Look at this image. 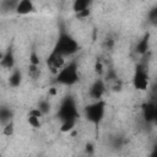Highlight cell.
Returning a JSON list of instances; mask_svg holds the SVG:
<instances>
[{"instance_id":"cell-1","label":"cell","mask_w":157,"mask_h":157,"mask_svg":"<svg viewBox=\"0 0 157 157\" xmlns=\"http://www.w3.org/2000/svg\"><path fill=\"white\" fill-rule=\"evenodd\" d=\"M78 48L80 47H78V43L76 42V39H74L67 33H61L53 52L61 54L64 56H67V55H74L75 53H77Z\"/></svg>"},{"instance_id":"cell-2","label":"cell","mask_w":157,"mask_h":157,"mask_svg":"<svg viewBox=\"0 0 157 157\" xmlns=\"http://www.w3.org/2000/svg\"><path fill=\"white\" fill-rule=\"evenodd\" d=\"M77 81H78V67L75 61L66 64L65 67H63L56 75V82L65 86L75 85Z\"/></svg>"},{"instance_id":"cell-3","label":"cell","mask_w":157,"mask_h":157,"mask_svg":"<svg viewBox=\"0 0 157 157\" xmlns=\"http://www.w3.org/2000/svg\"><path fill=\"white\" fill-rule=\"evenodd\" d=\"M104 109H105V103L104 101H96L92 104H88L85 109V114L86 118L88 119V121L93 123V124H98L103 115H104Z\"/></svg>"},{"instance_id":"cell-4","label":"cell","mask_w":157,"mask_h":157,"mask_svg":"<svg viewBox=\"0 0 157 157\" xmlns=\"http://www.w3.org/2000/svg\"><path fill=\"white\" fill-rule=\"evenodd\" d=\"M59 118L61 119V121L65 120H76L77 118V109H76V104L74 102L72 98H65L64 102L61 103L60 108H59Z\"/></svg>"},{"instance_id":"cell-5","label":"cell","mask_w":157,"mask_h":157,"mask_svg":"<svg viewBox=\"0 0 157 157\" xmlns=\"http://www.w3.org/2000/svg\"><path fill=\"white\" fill-rule=\"evenodd\" d=\"M150 83V77L147 74V70L145 69L144 65H137L135 74L132 76V85L137 91H145L147 90Z\"/></svg>"},{"instance_id":"cell-6","label":"cell","mask_w":157,"mask_h":157,"mask_svg":"<svg viewBox=\"0 0 157 157\" xmlns=\"http://www.w3.org/2000/svg\"><path fill=\"white\" fill-rule=\"evenodd\" d=\"M47 64H48L50 71H52L53 74H56V75H58L59 71H60L63 67H65L66 60H65V56H64V55L58 54V53H55V52H52L50 55H49V58H48V60H47Z\"/></svg>"},{"instance_id":"cell-7","label":"cell","mask_w":157,"mask_h":157,"mask_svg":"<svg viewBox=\"0 0 157 157\" xmlns=\"http://www.w3.org/2000/svg\"><path fill=\"white\" fill-rule=\"evenodd\" d=\"M105 91V85L102 78H97L90 87V97L94 101H101Z\"/></svg>"},{"instance_id":"cell-8","label":"cell","mask_w":157,"mask_h":157,"mask_svg":"<svg viewBox=\"0 0 157 157\" xmlns=\"http://www.w3.org/2000/svg\"><path fill=\"white\" fill-rule=\"evenodd\" d=\"M155 110H156V104L153 102H147L142 104V117L145 121L152 123L155 120Z\"/></svg>"},{"instance_id":"cell-9","label":"cell","mask_w":157,"mask_h":157,"mask_svg":"<svg viewBox=\"0 0 157 157\" xmlns=\"http://www.w3.org/2000/svg\"><path fill=\"white\" fill-rule=\"evenodd\" d=\"M34 10H36L34 5L31 0H21V1H18L17 7H16V12L18 15H28V13L33 12Z\"/></svg>"},{"instance_id":"cell-10","label":"cell","mask_w":157,"mask_h":157,"mask_svg":"<svg viewBox=\"0 0 157 157\" xmlns=\"http://www.w3.org/2000/svg\"><path fill=\"white\" fill-rule=\"evenodd\" d=\"M1 66L4 69H12L15 65V56H13V52L12 49H7L6 53L1 56V61H0Z\"/></svg>"},{"instance_id":"cell-11","label":"cell","mask_w":157,"mask_h":157,"mask_svg":"<svg viewBox=\"0 0 157 157\" xmlns=\"http://www.w3.org/2000/svg\"><path fill=\"white\" fill-rule=\"evenodd\" d=\"M148 42H150V34L146 33L136 44V52L141 55H145L148 50Z\"/></svg>"},{"instance_id":"cell-12","label":"cell","mask_w":157,"mask_h":157,"mask_svg":"<svg viewBox=\"0 0 157 157\" xmlns=\"http://www.w3.org/2000/svg\"><path fill=\"white\" fill-rule=\"evenodd\" d=\"M21 80H22V74H21V71H20L18 69H16V70H13L12 74L10 75V77H9V83H10L11 87H18L20 83H21Z\"/></svg>"},{"instance_id":"cell-13","label":"cell","mask_w":157,"mask_h":157,"mask_svg":"<svg viewBox=\"0 0 157 157\" xmlns=\"http://www.w3.org/2000/svg\"><path fill=\"white\" fill-rule=\"evenodd\" d=\"M90 4H91V2H90L88 0H75L74 4H72V10H74L75 13H78V12H81V11H83V10L90 9V7H88Z\"/></svg>"},{"instance_id":"cell-14","label":"cell","mask_w":157,"mask_h":157,"mask_svg":"<svg viewBox=\"0 0 157 157\" xmlns=\"http://www.w3.org/2000/svg\"><path fill=\"white\" fill-rule=\"evenodd\" d=\"M13 132H15V124H13V121L11 120V121H9V123H6L5 124V126L2 128V135L4 136H12L13 135Z\"/></svg>"},{"instance_id":"cell-15","label":"cell","mask_w":157,"mask_h":157,"mask_svg":"<svg viewBox=\"0 0 157 157\" xmlns=\"http://www.w3.org/2000/svg\"><path fill=\"white\" fill-rule=\"evenodd\" d=\"M76 124V120H65L61 123V126H60V131L61 132H69L74 129Z\"/></svg>"},{"instance_id":"cell-16","label":"cell","mask_w":157,"mask_h":157,"mask_svg":"<svg viewBox=\"0 0 157 157\" xmlns=\"http://www.w3.org/2000/svg\"><path fill=\"white\" fill-rule=\"evenodd\" d=\"M0 118H1V121L6 124V123L11 121L12 113H11L10 109H7V108H1V109H0Z\"/></svg>"},{"instance_id":"cell-17","label":"cell","mask_w":157,"mask_h":157,"mask_svg":"<svg viewBox=\"0 0 157 157\" xmlns=\"http://www.w3.org/2000/svg\"><path fill=\"white\" fill-rule=\"evenodd\" d=\"M38 109L43 113V114H47L49 110H50V103L48 101H40L38 103Z\"/></svg>"},{"instance_id":"cell-18","label":"cell","mask_w":157,"mask_h":157,"mask_svg":"<svg viewBox=\"0 0 157 157\" xmlns=\"http://www.w3.org/2000/svg\"><path fill=\"white\" fill-rule=\"evenodd\" d=\"M39 119L40 118H37V117H31V115L27 117V121L32 128H39L40 126V120Z\"/></svg>"},{"instance_id":"cell-19","label":"cell","mask_w":157,"mask_h":157,"mask_svg":"<svg viewBox=\"0 0 157 157\" xmlns=\"http://www.w3.org/2000/svg\"><path fill=\"white\" fill-rule=\"evenodd\" d=\"M29 64L31 65H37V66H39V64H40V59H39L38 54L34 50L29 54Z\"/></svg>"},{"instance_id":"cell-20","label":"cell","mask_w":157,"mask_h":157,"mask_svg":"<svg viewBox=\"0 0 157 157\" xmlns=\"http://www.w3.org/2000/svg\"><path fill=\"white\" fill-rule=\"evenodd\" d=\"M28 74H29L32 77H37V76L39 75V69H38V66L29 64V66H28Z\"/></svg>"},{"instance_id":"cell-21","label":"cell","mask_w":157,"mask_h":157,"mask_svg":"<svg viewBox=\"0 0 157 157\" xmlns=\"http://www.w3.org/2000/svg\"><path fill=\"white\" fill-rule=\"evenodd\" d=\"M148 18H150L151 22H153V23L157 25V6L153 7L152 10H150V12H148Z\"/></svg>"},{"instance_id":"cell-22","label":"cell","mask_w":157,"mask_h":157,"mask_svg":"<svg viewBox=\"0 0 157 157\" xmlns=\"http://www.w3.org/2000/svg\"><path fill=\"white\" fill-rule=\"evenodd\" d=\"M94 71H96V74H97V75H99V76L103 74L104 69H103V64H102V61L97 60V61L94 63Z\"/></svg>"},{"instance_id":"cell-23","label":"cell","mask_w":157,"mask_h":157,"mask_svg":"<svg viewBox=\"0 0 157 157\" xmlns=\"http://www.w3.org/2000/svg\"><path fill=\"white\" fill-rule=\"evenodd\" d=\"M28 115H31V117H37V118H42V117H43V113H42L38 108H32V109L28 112Z\"/></svg>"},{"instance_id":"cell-24","label":"cell","mask_w":157,"mask_h":157,"mask_svg":"<svg viewBox=\"0 0 157 157\" xmlns=\"http://www.w3.org/2000/svg\"><path fill=\"white\" fill-rule=\"evenodd\" d=\"M90 13H91V10H90V9H87V10H83V11H81V12L76 13V17H77V18H86V17H88V16H90Z\"/></svg>"},{"instance_id":"cell-25","label":"cell","mask_w":157,"mask_h":157,"mask_svg":"<svg viewBox=\"0 0 157 157\" xmlns=\"http://www.w3.org/2000/svg\"><path fill=\"white\" fill-rule=\"evenodd\" d=\"M85 150H86V153H92V152H93V146H92L91 144H87Z\"/></svg>"},{"instance_id":"cell-26","label":"cell","mask_w":157,"mask_h":157,"mask_svg":"<svg viewBox=\"0 0 157 157\" xmlns=\"http://www.w3.org/2000/svg\"><path fill=\"white\" fill-rule=\"evenodd\" d=\"M150 157H157V145L153 147V150H152V152H151Z\"/></svg>"},{"instance_id":"cell-27","label":"cell","mask_w":157,"mask_h":157,"mask_svg":"<svg viewBox=\"0 0 157 157\" xmlns=\"http://www.w3.org/2000/svg\"><path fill=\"white\" fill-rule=\"evenodd\" d=\"M49 94H50V96H55V94H56V90H55L54 87H52V88L49 90Z\"/></svg>"},{"instance_id":"cell-28","label":"cell","mask_w":157,"mask_h":157,"mask_svg":"<svg viewBox=\"0 0 157 157\" xmlns=\"http://www.w3.org/2000/svg\"><path fill=\"white\" fill-rule=\"evenodd\" d=\"M153 123H156V124H157V104H156V110H155V120H153Z\"/></svg>"}]
</instances>
